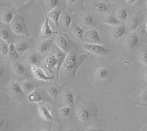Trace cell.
I'll return each mask as SVG.
<instances>
[{
  "label": "cell",
  "mask_w": 147,
  "mask_h": 131,
  "mask_svg": "<svg viewBox=\"0 0 147 131\" xmlns=\"http://www.w3.org/2000/svg\"><path fill=\"white\" fill-rule=\"evenodd\" d=\"M82 48L85 51L96 55H105L108 53V49L107 47L100 44L85 43H83Z\"/></svg>",
  "instance_id": "1"
},
{
  "label": "cell",
  "mask_w": 147,
  "mask_h": 131,
  "mask_svg": "<svg viewBox=\"0 0 147 131\" xmlns=\"http://www.w3.org/2000/svg\"><path fill=\"white\" fill-rule=\"evenodd\" d=\"M77 61V53L74 51L69 52L66 54V57H65V59L63 65V68H64V70H67V71H71L76 66Z\"/></svg>",
  "instance_id": "2"
},
{
  "label": "cell",
  "mask_w": 147,
  "mask_h": 131,
  "mask_svg": "<svg viewBox=\"0 0 147 131\" xmlns=\"http://www.w3.org/2000/svg\"><path fill=\"white\" fill-rule=\"evenodd\" d=\"M31 72L35 78L42 82H49L52 79V76H47L41 68L37 67L36 65H31Z\"/></svg>",
  "instance_id": "3"
},
{
  "label": "cell",
  "mask_w": 147,
  "mask_h": 131,
  "mask_svg": "<svg viewBox=\"0 0 147 131\" xmlns=\"http://www.w3.org/2000/svg\"><path fill=\"white\" fill-rule=\"evenodd\" d=\"M57 65V55L56 54H50L47 57L44 61V66L47 70L49 71H52L55 67Z\"/></svg>",
  "instance_id": "4"
},
{
  "label": "cell",
  "mask_w": 147,
  "mask_h": 131,
  "mask_svg": "<svg viewBox=\"0 0 147 131\" xmlns=\"http://www.w3.org/2000/svg\"><path fill=\"white\" fill-rule=\"evenodd\" d=\"M49 18L46 17L45 21H44V23L42 25L41 29H40V34L44 37H49L52 35L55 34V32H54L53 30L52 29L50 25H49Z\"/></svg>",
  "instance_id": "5"
},
{
  "label": "cell",
  "mask_w": 147,
  "mask_h": 131,
  "mask_svg": "<svg viewBox=\"0 0 147 131\" xmlns=\"http://www.w3.org/2000/svg\"><path fill=\"white\" fill-rule=\"evenodd\" d=\"M139 43V37L137 35L133 34L127 37V40L124 42V45L129 49H134V48L137 47Z\"/></svg>",
  "instance_id": "6"
},
{
  "label": "cell",
  "mask_w": 147,
  "mask_h": 131,
  "mask_svg": "<svg viewBox=\"0 0 147 131\" xmlns=\"http://www.w3.org/2000/svg\"><path fill=\"white\" fill-rule=\"evenodd\" d=\"M38 111L40 116H41L45 121L52 122V120H53V116H52L50 111L49 110V108H47V106H45L44 105L40 106L38 108Z\"/></svg>",
  "instance_id": "7"
},
{
  "label": "cell",
  "mask_w": 147,
  "mask_h": 131,
  "mask_svg": "<svg viewBox=\"0 0 147 131\" xmlns=\"http://www.w3.org/2000/svg\"><path fill=\"white\" fill-rule=\"evenodd\" d=\"M62 14V10L58 8H54L49 13V18L52 21L55 26L58 27L59 20H60V15Z\"/></svg>",
  "instance_id": "8"
},
{
  "label": "cell",
  "mask_w": 147,
  "mask_h": 131,
  "mask_svg": "<svg viewBox=\"0 0 147 131\" xmlns=\"http://www.w3.org/2000/svg\"><path fill=\"white\" fill-rule=\"evenodd\" d=\"M14 70L16 73L21 76H28V72H27V68L24 66L21 63H16L13 66Z\"/></svg>",
  "instance_id": "9"
},
{
  "label": "cell",
  "mask_w": 147,
  "mask_h": 131,
  "mask_svg": "<svg viewBox=\"0 0 147 131\" xmlns=\"http://www.w3.org/2000/svg\"><path fill=\"white\" fill-rule=\"evenodd\" d=\"M88 37L90 40L96 43H99L100 41V35H99V31L96 29H90L87 32Z\"/></svg>",
  "instance_id": "10"
},
{
  "label": "cell",
  "mask_w": 147,
  "mask_h": 131,
  "mask_svg": "<svg viewBox=\"0 0 147 131\" xmlns=\"http://www.w3.org/2000/svg\"><path fill=\"white\" fill-rule=\"evenodd\" d=\"M56 44L58 46V48H60L61 51H65L67 49H68V46H69V43L67 41L66 38L64 37L60 36L59 37H57V39L56 40Z\"/></svg>",
  "instance_id": "11"
},
{
  "label": "cell",
  "mask_w": 147,
  "mask_h": 131,
  "mask_svg": "<svg viewBox=\"0 0 147 131\" xmlns=\"http://www.w3.org/2000/svg\"><path fill=\"white\" fill-rule=\"evenodd\" d=\"M28 99L32 103H40V102L42 101L41 95L35 90L30 94H29Z\"/></svg>",
  "instance_id": "12"
},
{
  "label": "cell",
  "mask_w": 147,
  "mask_h": 131,
  "mask_svg": "<svg viewBox=\"0 0 147 131\" xmlns=\"http://www.w3.org/2000/svg\"><path fill=\"white\" fill-rule=\"evenodd\" d=\"M126 32V28L124 27H119L113 29L112 32V37L113 39H120L124 36Z\"/></svg>",
  "instance_id": "13"
},
{
  "label": "cell",
  "mask_w": 147,
  "mask_h": 131,
  "mask_svg": "<svg viewBox=\"0 0 147 131\" xmlns=\"http://www.w3.org/2000/svg\"><path fill=\"white\" fill-rule=\"evenodd\" d=\"M66 57V54L64 53H59L57 54V65L56 68V76H57V79H58V76H59V70L60 69V67L62 66L64 63V61Z\"/></svg>",
  "instance_id": "14"
},
{
  "label": "cell",
  "mask_w": 147,
  "mask_h": 131,
  "mask_svg": "<svg viewBox=\"0 0 147 131\" xmlns=\"http://www.w3.org/2000/svg\"><path fill=\"white\" fill-rule=\"evenodd\" d=\"M12 31L18 35H22L24 34L23 25L19 22H15L11 25Z\"/></svg>",
  "instance_id": "15"
},
{
  "label": "cell",
  "mask_w": 147,
  "mask_h": 131,
  "mask_svg": "<svg viewBox=\"0 0 147 131\" xmlns=\"http://www.w3.org/2000/svg\"><path fill=\"white\" fill-rule=\"evenodd\" d=\"M77 116H78L80 121L82 122H85L88 120L89 117H90V113L87 109L83 108V109H81L79 111L78 114H77Z\"/></svg>",
  "instance_id": "16"
},
{
  "label": "cell",
  "mask_w": 147,
  "mask_h": 131,
  "mask_svg": "<svg viewBox=\"0 0 147 131\" xmlns=\"http://www.w3.org/2000/svg\"><path fill=\"white\" fill-rule=\"evenodd\" d=\"M9 57L11 59H16L19 57V53L17 51V48L14 43H11L9 45V52H8Z\"/></svg>",
  "instance_id": "17"
},
{
  "label": "cell",
  "mask_w": 147,
  "mask_h": 131,
  "mask_svg": "<svg viewBox=\"0 0 147 131\" xmlns=\"http://www.w3.org/2000/svg\"><path fill=\"white\" fill-rule=\"evenodd\" d=\"M105 24L109 25V26H119L121 24V21L119 18L113 16H108L104 20Z\"/></svg>",
  "instance_id": "18"
},
{
  "label": "cell",
  "mask_w": 147,
  "mask_h": 131,
  "mask_svg": "<svg viewBox=\"0 0 147 131\" xmlns=\"http://www.w3.org/2000/svg\"><path fill=\"white\" fill-rule=\"evenodd\" d=\"M10 90H11L12 93L14 95H21L24 94V90L22 89V86H20V84H18V83H13L11 85L10 87Z\"/></svg>",
  "instance_id": "19"
},
{
  "label": "cell",
  "mask_w": 147,
  "mask_h": 131,
  "mask_svg": "<svg viewBox=\"0 0 147 131\" xmlns=\"http://www.w3.org/2000/svg\"><path fill=\"white\" fill-rule=\"evenodd\" d=\"M51 46V40H46L42 42L39 45L38 51L40 53H44L47 52Z\"/></svg>",
  "instance_id": "20"
},
{
  "label": "cell",
  "mask_w": 147,
  "mask_h": 131,
  "mask_svg": "<svg viewBox=\"0 0 147 131\" xmlns=\"http://www.w3.org/2000/svg\"><path fill=\"white\" fill-rule=\"evenodd\" d=\"M13 12L11 11H7L6 13L2 15V18H1V20H2V22L5 23H10L13 21Z\"/></svg>",
  "instance_id": "21"
},
{
  "label": "cell",
  "mask_w": 147,
  "mask_h": 131,
  "mask_svg": "<svg viewBox=\"0 0 147 131\" xmlns=\"http://www.w3.org/2000/svg\"><path fill=\"white\" fill-rule=\"evenodd\" d=\"M94 10L100 13H106L108 11V7L105 2H99L94 5Z\"/></svg>",
  "instance_id": "22"
},
{
  "label": "cell",
  "mask_w": 147,
  "mask_h": 131,
  "mask_svg": "<svg viewBox=\"0 0 147 131\" xmlns=\"http://www.w3.org/2000/svg\"><path fill=\"white\" fill-rule=\"evenodd\" d=\"M22 86L24 92L27 93L28 95L35 90V86H34L33 84H32L31 82H24Z\"/></svg>",
  "instance_id": "23"
},
{
  "label": "cell",
  "mask_w": 147,
  "mask_h": 131,
  "mask_svg": "<svg viewBox=\"0 0 147 131\" xmlns=\"http://www.w3.org/2000/svg\"><path fill=\"white\" fill-rule=\"evenodd\" d=\"M139 25H140V20L138 18H132L128 23L129 29L131 30L136 29L139 27Z\"/></svg>",
  "instance_id": "24"
},
{
  "label": "cell",
  "mask_w": 147,
  "mask_h": 131,
  "mask_svg": "<svg viewBox=\"0 0 147 131\" xmlns=\"http://www.w3.org/2000/svg\"><path fill=\"white\" fill-rule=\"evenodd\" d=\"M97 76L98 78H101V79H105L107 78L109 76V70L107 68H100L98 70L96 73Z\"/></svg>",
  "instance_id": "25"
},
{
  "label": "cell",
  "mask_w": 147,
  "mask_h": 131,
  "mask_svg": "<svg viewBox=\"0 0 147 131\" xmlns=\"http://www.w3.org/2000/svg\"><path fill=\"white\" fill-rule=\"evenodd\" d=\"M17 48V51H18V53H22V52L25 51L28 48V45L26 42L24 41H20L18 42L16 45Z\"/></svg>",
  "instance_id": "26"
},
{
  "label": "cell",
  "mask_w": 147,
  "mask_h": 131,
  "mask_svg": "<svg viewBox=\"0 0 147 131\" xmlns=\"http://www.w3.org/2000/svg\"><path fill=\"white\" fill-rule=\"evenodd\" d=\"M65 103L67 106H72L74 103V97L72 93H67L65 95V98H64Z\"/></svg>",
  "instance_id": "27"
},
{
  "label": "cell",
  "mask_w": 147,
  "mask_h": 131,
  "mask_svg": "<svg viewBox=\"0 0 147 131\" xmlns=\"http://www.w3.org/2000/svg\"><path fill=\"white\" fill-rule=\"evenodd\" d=\"M74 34L78 37V38H82L84 35V30L82 27H80L78 25H75L73 29Z\"/></svg>",
  "instance_id": "28"
},
{
  "label": "cell",
  "mask_w": 147,
  "mask_h": 131,
  "mask_svg": "<svg viewBox=\"0 0 147 131\" xmlns=\"http://www.w3.org/2000/svg\"><path fill=\"white\" fill-rule=\"evenodd\" d=\"M118 18H119V20L121 21H124L126 20L128 17V13H127V10L124 8L119 9V11L117 13Z\"/></svg>",
  "instance_id": "29"
},
{
  "label": "cell",
  "mask_w": 147,
  "mask_h": 131,
  "mask_svg": "<svg viewBox=\"0 0 147 131\" xmlns=\"http://www.w3.org/2000/svg\"><path fill=\"white\" fill-rule=\"evenodd\" d=\"M71 108L69 106H63L60 108V114L63 117H68L71 114Z\"/></svg>",
  "instance_id": "30"
},
{
  "label": "cell",
  "mask_w": 147,
  "mask_h": 131,
  "mask_svg": "<svg viewBox=\"0 0 147 131\" xmlns=\"http://www.w3.org/2000/svg\"><path fill=\"white\" fill-rule=\"evenodd\" d=\"M48 93L49 95L51 96V98H53V99H56L59 94V91L55 86H51L48 89Z\"/></svg>",
  "instance_id": "31"
},
{
  "label": "cell",
  "mask_w": 147,
  "mask_h": 131,
  "mask_svg": "<svg viewBox=\"0 0 147 131\" xmlns=\"http://www.w3.org/2000/svg\"><path fill=\"white\" fill-rule=\"evenodd\" d=\"M0 37H1V39L4 41H7L10 38V33L7 30L5 29H2L0 30Z\"/></svg>",
  "instance_id": "32"
},
{
  "label": "cell",
  "mask_w": 147,
  "mask_h": 131,
  "mask_svg": "<svg viewBox=\"0 0 147 131\" xmlns=\"http://www.w3.org/2000/svg\"><path fill=\"white\" fill-rule=\"evenodd\" d=\"M72 23V17L69 14H66V15L64 16L63 18V24L66 28H69L71 26Z\"/></svg>",
  "instance_id": "33"
},
{
  "label": "cell",
  "mask_w": 147,
  "mask_h": 131,
  "mask_svg": "<svg viewBox=\"0 0 147 131\" xmlns=\"http://www.w3.org/2000/svg\"><path fill=\"white\" fill-rule=\"evenodd\" d=\"M0 52L1 54L5 56L8 54L9 52V45H7V43H2L0 45Z\"/></svg>",
  "instance_id": "34"
},
{
  "label": "cell",
  "mask_w": 147,
  "mask_h": 131,
  "mask_svg": "<svg viewBox=\"0 0 147 131\" xmlns=\"http://www.w3.org/2000/svg\"><path fill=\"white\" fill-rule=\"evenodd\" d=\"M94 21V19L91 15H86V16L84 17L83 19H82V22H83L84 24L86 25V26H90V25L93 24Z\"/></svg>",
  "instance_id": "35"
},
{
  "label": "cell",
  "mask_w": 147,
  "mask_h": 131,
  "mask_svg": "<svg viewBox=\"0 0 147 131\" xmlns=\"http://www.w3.org/2000/svg\"><path fill=\"white\" fill-rule=\"evenodd\" d=\"M29 61L32 65H36V64L38 62V57L35 53H31L29 56Z\"/></svg>",
  "instance_id": "36"
},
{
  "label": "cell",
  "mask_w": 147,
  "mask_h": 131,
  "mask_svg": "<svg viewBox=\"0 0 147 131\" xmlns=\"http://www.w3.org/2000/svg\"><path fill=\"white\" fill-rule=\"evenodd\" d=\"M140 59H141L142 63L147 67V51L142 52L140 55Z\"/></svg>",
  "instance_id": "37"
},
{
  "label": "cell",
  "mask_w": 147,
  "mask_h": 131,
  "mask_svg": "<svg viewBox=\"0 0 147 131\" xmlns=\"http://www.w3.org/2000/svg\"><path fill=\"white\" fill-rule=\"evenodd\" d=\"M47 4H48L51 7H52V9L56 8L55 7H56L57 5V4H58V1H57V0H49V1L47 2Z\"/></svg>",
  "instance_id": "38"
},
{
  "label": "cell",
  "mask_w": 147,
  "mask_h": 131,
  "mask_svg": "<svg viewBox=\"0 0 147 131\" xmlns=\"http://www.w3.org/2000/svg\"><path fill=\"white\" fill-rule=\"evenodd\" d=\"M141 98L143 100L147 102V90H145L141 94Z\"/></svg>",
  "instance_id": "39"
},
{
  "label": "cell",
  "mask_w": 147,
  "mask_h": 131,
  "mask_svg": "<svg viewBox=\"0 0 147 131\" xmlns=\"http://www.w3.org/2000/svg\"><path fill=\"white\" fill-rule=\"evenodd\" d=\"M126 2H127L128 5H135V4L137 2V1H136V0H126Z\"/></svg>",
  "instance_id": "40"
},
{
  "label": "cell",
  "mask_w": 147,
  "mask_h": 131,
  "mask_svg": "<svg viewBox=\"0 0 147 131\" xmlns=\"http://www.w3.org/2000/svg\"><path fill=\"white\" fill-rule=\"evenodd\" d=\"M87 131H98L96 129H94V128H90V129L88 130Z\"/></svg>",
  "instance_id": "41"
},
{
  "label": "cell",
  "mask_w": 147,
  "mask_h": 131,
  "mask_svg": "<svg viewBox=\"0 0 147 131\" xmlns=\"http://www.w3.org/2000/svg\"><path fill=\"white\" fill-rule=\"evenodd\" d=\"M68 2H70V4H74L75 3V2H77V1H76V0H74V1H68Z\"/></svg>",
  "instance_id": "42"
},
{
  "label": "cell",
  "mask_w": 147,
  "mask_h": 131,
  "mask_svg": "<svg viewBox=\"0 0 147 131\" xmlns=\"http://www.w3.org/2000/svg\"><path fill=\"white\" fill-rule=\"evenodd\" d=\"M146 34H147V22H146Z\"/></svg>",
  "instance_id": "43"
},
{
  "label": "cell",
  "mask_w": 147,
  "mask_h": 131,
  "mask_svg": "<svg viewBox=\"0 0 147 131\" xmlns=\"http://www.w3.org/2000/svg\"><path fill=\"white\" fill-rule=\"evenodd\" d=\"M66 131H74V130H72V129H68Z\"/></svg>",
  "instance_id": "44"
},
{
  "label": "cell",
  "mask_w": 147,
  "mask_h": 131,
  "mask_svg": "<svg viewBox=\"0 0 147 131\" xmlns=\"http://www.w3.org/2000/svg\"><path fill=\"white\" fill-rule=\"evenodd\" d=\"M146 78H147V74H146Z\"/></svg>",
  "instance_id": "45"
},
{
  "label": "cell",
  "mask_w": 147,
  "mask_h": 131,
  "mask_svg": "<svg viewBox=\"0 0 147 131\" xmlns=\"http://www.w3.org/2000/svg\"><path fill=\"white\" fill-rule=\"evenodd\" d=\"M146 5H147V2H146Z\"/></svg>",
  "instance_id": "46"
}]
</instances>
